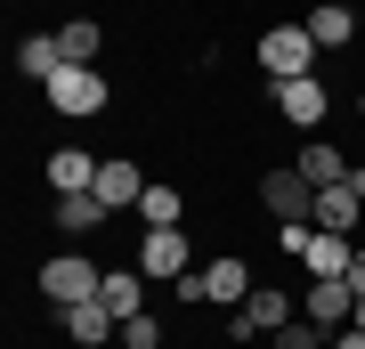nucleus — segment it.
I'll return each mask as SVG.
<instances>
[{"mask_svg": "<svg viewBox=\"0 0 365 349\" xmlns=\"http://www.w3.org/2000/svg\"><path fill=\"white\" fill-rule=\"evenodd\" d=\"M260 65H268V81H300L317 65V41H309V25H276L268 41H260Z\"/></svg>", "mask_w": 365, "mask_h": 349, "instance_id": "39448f33", "label": "nucleus"}, {"mask_svg": "<svg viewBox=\"0 0 365 349\" xmlns=\"http://www.w3.org/2000/svg\"><path fill=\"white\" fill-rule=\"evenodd\" d=\"M138 268H146V276H170V285H179V276H187V236H179V228H146Z\"/></svg>", "mask_w": 365, "mask_h": 349, "instance_id": "9d476101", "label": "nucleus"}, {"mask_svg": "<svg viewBox=\"0 0 365 349\" xmlns=\"http://www.w3.org/2000/svg\"><path fill=\"white\" fill-rule=\"evenodd\" d=\"M349 285H357V300H365V244H357V260H349Z\"/></svg>", "mask_w": 365, "mask_h": 349, "instance_id": "b1692460", "label": "nucleus"}, {"mask_svg": "<svg viewBox=\"0 0 365 349\" xmlns=\"http://www.w3.org/2000/svg\"><path fill=\"white\" fill-rule=\"evenodd\" d=\"M260 203L276 211V228H284V220H309V211H317V187L300 179V163H292V171H268V179H260Z\"/></svg>", "mask_w": 365, "mask_h": 349, "instance_id": "6e6552de", "label": "nucleus"}, {"mask_svg": "<svg viewBox=\"0 0 365 349\" xmlns=\"http://www.w3.org/2000/svg\"><path fill=\"white\" fill-rule=\"evenodd\" d=\"M114 220V203H106V195L90 187V195H57V228L66 236H90V228H106Z\"/></svg>", "mask_w": 365, "mask_h": 349, "instance_id": "2eb2a0df", "label": "nucleus"}, {"mask_svg": "<svg viewBox=\"0 0 365 349\" xmlns=\"http://www.w3.org/2000/svg\"><path fill=\"white\" fill-rule=\"evenodd\" d=\"M300 179H309V187H341V179H349L341 146L333 138H309V146H300Z\"/></svg>", "mask_w": 365, "mask_h": 349, "instance_id": "f3484780", "label": "nucleus"}, {"mask_svg": "<svg viewBox=\"0 0 365 349\" xmlns=\"http://www.w3.org/2000/svg\"><path fill=\"white\" fill-rule=\"evenodd\" d=\"M98 195H106L114 211H138V195H146V171H138V163H122V155H106V163H98Z\"/></svg>", "mask_w": 365, "mask_h": 349, "instance_id": "f8f14e48", "label": "nucleus"}, {"mask_svg": "<svg viewBox=\"0 0 365 349\" xmlns=\"http://www.w3.org/2000/svg\"><path fill=\"white\" fill-rule=\"evenodd\" d=\"M300 317H317L325 333H341V325L357 317V285H349V276H309V293H300Z\"/></svg>", "mask_w": 365, "mask_h": 349, "instance_id": "423d86ee", "label": "nucleus"}, {"mask_svg": "<svg viewBox=\"0 0 365 349\" xmlns=\"http://www.w3.org/2000/svg\"><path fill=\"white\" fill-rule=\"evenodd\" d=\"M41 90H49V106H57V114H81V122H90V114H106V74H98V65H57Z\"/></svg>", "mask_w": 365, "mask_h": 349, "instance_id": "7ed1b4c3", "label": "nucleus"}, {"mask_svg": "<svg viewBox=\"0 0 365 349\" xmlns=\"http://www.w3.org/2000/svg\"><path fill=\"white\" fill-rule=\"evenodd\" d=\"M292 317H300V300H292L284 285H252V300L227 317V333H235V341H252V333H284Z\"/></svg>", "mask_w": 365, "mask_h": 349, "instance_id": "20e7f679", "label": "nucleus"}, {"mask_svg": "<svg viewBox=\"0 0 365 349\" xmlns=\"http://www.w3.org/2000/svg\"><path fill=\"white\" fill-rule=\"evenodd\" d=\"M98 300H106L114 317H138V309H146V268H106Z\"/></svg>", "mask_w": 365, "mask_h": 349, "instance_id": "dca6fc26", "label": "nucleus"}, {"mask_svg": "<svg viewBox=\"0 0 365 349\" xmlns=\"http://www.w3.org/2000/svg\"><path fill=\"white\" fill-rule=\"evenodd\" d=\"M57 41H66V65H90V57L106 49V33L90 25V16H73V25H57Z\"/></svg>", "mask_w": 365, "mask_h": 349, "instance_id": "aec40b11", "label": "nucleus"}, {"mask_svg": "<svg viewBox=\"0 0 365 349\" xmlns=\"http://www.w3.org/2000/svg\"><path fill=\"white\" fill-rule=\"evenodd\" d=\"M16 65H25L33 81H49L57 65H66V41H57V33H33V41H16Z\"/></svg>", "mask_w": 365, "mask_h": 349, "instance_id": "a211bd4d", "label": "nucleus"}, {"mask_svg": "<svg viewBox=\"0 0 365 349\" xmlns=\"http://www.w3.org/2000/svg\"><path fill=\"white\" fill-rule=\"evenodd\" d=\"M349 325H357V333H365V300H357V317H349Z\"/></svg>", "mask_w": 365, "mask_h": 349, "instance_id": "a878e982", "label": "nucleus"}, {"mask_svg": "<svg viewBox=\"0 0 365 349\" xmlns=\"http://www.w3.org/2000/svg\"><path fill=\"white\" fill-rule=\"evenodd\" d=\"M268 90H276V114H284L292 130H317V122H325V81H317V74H300V81H268Z\"/></svg>", "mask_w": 365, "mask_h": 349, "instance_id": "0eeeda50", "label": "nucleus"}, {"mask_svg": "<svg viewBox=\"0 0 365 349\" xmlns=\"http://www.w3.org/2000/svg\"><path fill=\"white\" fill-rule=\"evenodd\" d=\"M333 349H365V333H357V325H341V333H333Z\"/></svg>", "mask_w": 365, "mask_h": 349, "instance_id": "5701e85b", "label": "nucleus"}, {"mask_svg": "<svg viewBox=\"0 0 365 349\" xmlns=\"http://www.w3.org/2000/svg\"><path fill=\"white\" fill-rule=\"evenodd\" d=\"M357 211H365V195H349V179H341V187H317V211H309V228H325V236H349V228H357Z\"/></svg>", "mask_w": 365, "mask_h": 349, "instance_id": "9b49d317", "label": "nucleus"}, {"mask_svg": "<svg viewBox=\"0 0 365 349\" xmlns=\"http://www.w3.org/2000/svg\"><path fill=\"white\" fill-rule=\"evenodd\" d=\"M276 349H333V333H325L317 317H292L284 333H276Z\"/></svg>", "mask_w": 365, "mask_h": 349, "instance_id": "412c9836", "label": "nucleus"}, {"mask_svg": "<svg viewBox=\"0 0 365 349\" xmlns=\"http://www.w3.org/2000/svg\"><path fill=\"white\" fill-rule=\"evenodd\" d=\"M122 349H163V325L146 317V309H138V317H122Z\"/></svg>", "mask_w": 365, "mask_h": 349, "instance_id": "4be33fe9", "label": "nucleus"}, {"mask_svg": "<svg viewBox=\"0 0 365 349\" xmlns=\"http://www.w3.org/2000/svg\"><path fill=\"white\" fill-rule=\"evenodd\" d=\"M300 25H309V41H317V49H349V33H357V16L341 9V0H317V9L300 16Z\"/></svg>", "mask_w": 365, "mask_h": 349, "instance_id": "4468645a", "label": "nucleus"}, {"mask_svg": "<svg viewBox=\"0 0 365 349\" xmlns=\"http://www.w3.org/2000/svg\"><path fill=\"white\" fill-rule=\"evenodd\" d=\"M57 325L81 341V349H106V341H122V317L106 309V300H73V309H57Z\"/></svg>", "mask_w": 365, "mask_h": 349, "instance_id": "1a4fd4ad", "label": "nucleus"}, {"mask_svg": "<svg viewBox=\"0 0 365 349\" xmlns=\"http://www.w3.org/2000/svg\"><path fill=\"white\" fill-rule=\"evenodd\" d=\"M179 300H211V309H244V300H252V268H244L235 252H220L211 268H187V276H179Z\"/></svg>", "mask_w": 365, "mask_h": 349, "instance_id": "f257e3e1", "label": "nucleus"}, {"mask_svg": "<svg viewBox=\"0 0 365 349\" xmlns=\"http://www.w3.org/2000/svg\"><path fill=\"white\" fill-rule=\"evenodd\" d=\"M98 285H106V268H98L90 252H49V260H41V300H57V309L98 300Z\"/></svg>", "mask_w": 365, "mask_h": 349, "instance_id": "f03ea898", "label": "nucleus"}, {"mask_svg": "<svg viewBox=\"0 0 365 349\" xmlns=\"http://www.w3.org/2000/svg\"><path fill=\"white\" fill-rule=\"evenodd\" d=\"M349 195H365V163H349Z\"/></svg>", "mask_w": 365, "mask_h": 349, "instance_id": "393cba45", "label": "nucleus"}, {"mask_svg": "<svg viewBox=\"0 0 365 349\" xmlns=\"http://www.w3.org/2000/svg\"><path fill=\"white\" fill-rule=\"evenodd\" d=\"M179 211H187V203H179V187L146 179V195H138V220H146V228H179Z\"/></svg>", "mask_w": 365, "mask_h": 349, "instance_id": "6ab92c4d", "label": "nucleus"}, {"mask_svg": "<svg viewBox=\"0 0 365 349\" xmlns=\"http://www.w3.org/2000/svg\"><path fill=\"white\" fill-rule=\"evenodd\" d=\"M49 187H57V195H90V187H98V155L57 146V155H49Z\"/></svg>", "mask_w": 365, "mask_h": 349, "instance_id": "ddd939ff", "label": "nucleus"}]
</instances>
